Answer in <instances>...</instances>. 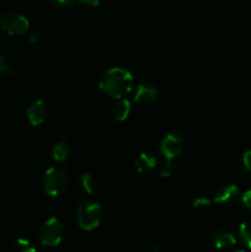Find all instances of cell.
I'll return each mask as SVG.
<instances>
[{
  "instance_id": "obj_1",
  "label": "cell",
  "mask_w": 251,
  "mask_h": 252,
  "mask_svg": "<svg viewBox=\"0 0 251 252\" xmlns=\"http://www.w3.org/2000/svg\"><path fill=\"white\" fill-rule=\"evenodd\" d=\"M133 83H134V79L130 71L120 66H113L101 76L98 88L106 95L120 100L130 94Z\"/></svg>"
},
{
  "instance_id": "obj_2",
  "label": "cell",
  "mask_w": 251,
  "mask_h": 252,
  "mask_svg": "<svg viewBox=\"0 0 251 252\" xmlns=\"http://www.w3.org/2000/svg\"><path fill=\"white\" fill-rule=\"evenodd\" d=\"M76 218H78L79 226L83 230H94L100 225L102 220V207L96 202H80L76 211Z\"/></svg>"
},
{
  "instance_id": "obj_3",
  "label": "cell",
  "mask_w": 251,
  "mask_h": 252,
  "mask_svg": "<svg viewBox=\"0 0 251 252\" xmlns=\"http://www.w3.org/2000/svg\"><path fill=\"white\" fill-rule=\"evenodd\" d=\"M66 187H68V175L63 167L52 166L44 172L43 189L48 196H61Z\"/></svg>"
},
{
  "instance_id": "obj_4",
  "label": "cell",
  "mask_w": 251,
  "mask_h": 252,
  "mask_svg": "<svg viewBox=\"0 0 251 252\" xmlns=\"http://www.w3.org/2000/svg\"><path fill=\"white\" fill-rule=\"evenodd\" d=\"M64 228L62 221L59 220L57 217H51L47 219L43 224L41 225L38 230V239L39 243L43 246H48V248H54V246L59 245L63 239Z\"/></svg>"
},
{
  "instance_id": "obj_5",
  "label": "cell",
  "mask_w": 251,
  "mask_h": 252,
  "mask_svg": "<svg viewBox=\"0 0 251 252\" xmlns=\"http://www.w3.org/2000/svg\"><path fill=\"white\" fill-rule=\"evenodd\" d=\"M0 27L10 36H22L30 31V21L20 12L10 11L0 17Z\"/></svg>"
},
{
  "instance_id": "obj_6",
  "label": "cell",
  "mask_w": 251,
  "mask_h": 252,
  "mask_svg": "<svg viewBox=\"0 0 251 252\" xmlns=\"http://www.w3.org/2000/svg\"><path fill=\"white\" fill-rule=\"evenodd\" d=\"M185 149V139L182 135L174 134L170 133L162 138L161 143H160V150L161 154L164 155L165 160L167 161H172L175 158L179 157Z\"/></svg>"
},
{
  "instance_id": "obj_7",
  "label": "cell",
  "mask_w": 251,
  "mask_h": 252,
  "mask_svg": "<svg viewBox=\"0 0 251 252\" xmlns=\"http://www.w3.org/2000/svg\"><path fill=\"white\" fill-rule=\"evenodd\" d=\"M239 194H240V189L236 185H221L214 191L213 202L217 204H221V206H233L239 199Z\"/></svg>"
},
{
  "instance_id": "obj_8",
  "label": "cell",
  "mask_w": 251,
  "mask_h": 252,
  "mask_svg": "<svg viewBox=\"0 0 251 252\" xmlns=\"http://www.w3.org/2000/svg\"><path fill=\"white\" fill-rule=\"evenodd\" d=\"M26 115L30 125L33 126V127H38L42 123H44V121L47 120V116H48V110H47V106L44 103V101H33L29 106V108H27Z\"/></svg>"
},
{
  "instance_id": "obj_9",
  "label": "cell",
  "mask_w": 251,
  "mask_h": 252,
  "mask_svg": "<svg viewBox=\"0 0 251 252\" xmlns=\"http://www.w3.org/2000/svg\"><path fill=\"white\" fill-rule=\"evenodd\" d=\"M157 96H159V90L155 88V85L148 83L140 84L135 90L134 101L139 105H152L157 102Z\"/></svg>"
},
{
  "instance_id": "obj_10",
  "label": "cell",
  "mask_w": 251,
  "mask_h": 252,
  "mask_svg": "<svg viewBox=\"0 0 251 252\" xmlns=\"http://www.w3.org/2000/svg\"><path fill=\"white\" fill-rule=\"evenodd\" d=\"M236 244L235 236L229 231H217L213 236H212V245L214 249L221 251V250H228V249L233 248Z\"/></svg>"
},
{
  "instance_id": "obj_11",
  "label": "cell",
  "mask_w": 251,
  "mask_h": 252,
  "mask_svg": "<svg viewBox=\"0 0 251 252\" xmlns=\"http://www.w3.org/2000/svg\"><path fill=\"white\" fill-rule=\"evenodd\" d=\"M157 159L149 153H140L134 161V167L139 174H148L157 167Z\"/></svg>"
},
{
  "instance_id": "obj_12",
  "label": "cell",
  "mask_w": 251,
  "mask_h": 252,
  "mask_svg": "<svg viewBox=\"0 0 251 252\" xmlns=\"http://www.w3.org/2000/svg\"><path fill=\"white\" fill-rule=\"evenodd\" d=\"M70 145H69L68 142H64V140L57 143L53 147V149H52V157H53V159L57 162H65L69 159V157H70Z\"/></svg>"
},
{
  "instance_id": "obj_13",
  "label": "cell",
  "mask_w": 251,
  "mask_h": 252,
  "mask_svg": "<svg viewBox=\"0 0 251 252\" xmlns=\"http://www.w3.org/2000/svg\"><path fill=\"white\" fill-rule=\"evenodd\" d=\"M132 106L127 98H120L118 102L113 106V117L118 122H125L129 116Z\"/></svg>"
},
{
  "instance_id": "obj_14",
  "label": "cell",
  "mask_w": 251,
  "mask_h": 252,
  "mask_svg": "<svg viewBox=\"0 0 251 252\" xmlns=\"http://www.w3.org/2000/svg\"><path fill=\"white\" fill-rule=\"evenodd\" d=\"M239 238L241 243L251 250V219L244 221L239 226Z\"/></svg>"
},
{
  "instance_id": "obj_15",
  "label": "cell",
  "mask_w": 251,
  "mask_h": 252,
  "mask_svg": "<svg viewBox=\"0 0 251 252\" xmlns=\"http://www.w3.org/2000/svg\"><path fill=\"white\" fill-rule=\"evenodd\" d=\"M79 185H80V189L84 193L86 194H93L95 191V181H94L93 176L90 174H83L79 179Z\"/></svg>"
},
{
  "instance_id": "obj_16",
  "label": "cell",
  "mask_w": 251,
  "mask_h": 252,
  "mask_svg": "<svg viewBox=\"0 0 251 252\" xmlns=\"http://www.w3.org/2000/svg\"><path fill=\"white\" fill-rule=\"evenodd\" d=\"M11 252H37V250L26 239H17L12 245Z\"/></svg>"
},
{
  "instance_id": "obj_17",
  "label": "cell",
  "mask_w": 251,
  "mask_h": 252,
  "mask_svg": "<svg viewBox=\"0 0 251 252\" xmlns=\"http://www.w3.org/2000/svg\"><path fill=\"white\" fill-rule=\"evenodd\" d=\"M212 204L211 199H208L207 197H197L193 201V208L198 209V211H203L207 209Z\"/></svg>"
},
{
  "instance_id": "obj_18",
  "label": "cell",
  "mask_w": 251,
  "mask_h": 252,
  "mask_svg": "<svg viewBox=\"0 0 251 252\" xmlns=\"http://www.w3.org/2000/svg\"><path fill=\"white\" fill-rule=\"evenodd\" d=\"M12 68L6 56H0V74H11Z\"/></svg>"
},
{
  "instance_id": "obj_19",
  "label": "cell",
  "mask_w": 251,
  "mask_h": 252,
  "mask_svg": "<svg viewBox=\"0 0 251 252\" xmlns=\"http://www.w3.org/2000/svg\"><path fill=\"white\" fill-rule=\"evenodd\" d=\"M174 172V166H172V161H165L164 164L160 166V175L161 177H170Z\"/></svg>"
},
{
  "instance_id": "obj_20",
  "label": "cell",
  "mask_w": 251,
  "mask_h": 252,
  "mask_svg": "<svg viewBox=\"0 0 251 252\" xmlns=\"http://www.w3.org/2000/svg\"><path fill=\"white\" fill-rule=\"evenodd\" d=\"M241 201H243V204L246 211L251 213V189H248V191L244 192L243 197H241Z\"/></svg>"
},
{
  "instance_id": "obj_21",
  "label": "cell",
  "mask_w": 251,
  "mask_h": 252,
  "mask_svg": "<svg viewBox=\"0 0 251 252\" xmlns=\"http://www.w3.org/2000/svg\"><path fill=\"white\" fill-rule=\"evenodd\" d=\"M52 2V5H54L56 7H61V9H64V7H69L71 4H73L75 0H49Z\"/></svg>"
},
{
  "instance_id": "obj_22",
  "label": "cell",
  "mask_w": 251,
  "mask_h": 252,
  "mask_svg": "<svg viewBox=\"0 0 251 252\" xmlns=\"http://www.w3.org/2000/svg\"><path fill=\"white\" fill-rule=\"evenodd\" d=\"M243 165L245 167V170L251 172V150L244 153L243 155Z\"/></svg>"
},
{
  "instance_id": "obj_23",
  "label": "cell",
  "mask_w": 251,
  "mask_h": 252,
  "mask_svg": "<svg viewBox=\"0 0 251 252\" xmlns=\"http://www.w3.org/2000/svg\"><path fill=\"white\" fill-rule=\"evenodd\" d=\"M29 41L36 43L39 41V33L37 31H29Z\"/></svg>"
},
{
  "instance_id": "obj_24",
  "label": "cell",
  "mask_w": 251,
  "mask_h": 252,
  "mask_svg": "<svg viewBox=\"0 0 251 252\" xmlns=\"http://www.w3.org/2000/svg\"><path fill=\"white\" fill-rule=\"evenodd\" d=\"M79 2L86 5V6L96 7V6H98V4H100V0H79Z\"/></svg>"
},
{
  "instance_id": "obj_25",
  "label": "cell",
  "mask_w": 251,
  "mask_h": 252,
  "mask_svg": "<svg viewBox=\"0 0 251 252\" xmlns=\"http://www.w3.org/2000/svg\"><path fill=\"white\" fill-rule=\"evenodd\" d=\"M149 252H161V250H160V248L157 245H154L153 246L152 249H150Z\"/></svg>"
},
{
  "instance_id": "obj_26",
  "label": "cell",
  "mask_w": 251,
  "mask_h": 252,
  "mask_svg": "<svg viewBox=\"0 0 251 252\" xmlns=\"http://www.w3.org/2000/svg\"><path fill=\"white\" fill-rule=\"evenodd\" d=\"M234 252H245L244 250H236V251H234Z\"/></svg>"
}]
</instances>
